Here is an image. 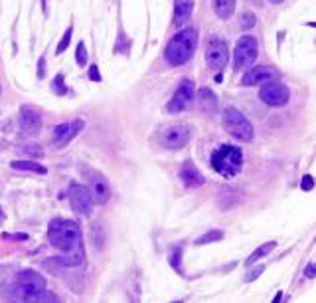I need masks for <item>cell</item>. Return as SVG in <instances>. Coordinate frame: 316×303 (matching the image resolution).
Masks as SVG:
<instances>
[{
    "label": "cell",
    "mask_w": 316,
    "mask_h": 303,
    "mask_svg": "<svg viewBox=\"0 0 316 303\" xmlns=\"http://www.w3.org/2000/svg\"><path fill=\"white\" fill-rule=\"evenodd\" d=\"M198 48V32L194 28H184L172 36L164 50V58L170 66H184L194 58Z\"/></svg>",
    "instance_id": "obj_2"
},
{
    "label": "cell",
    "mask_w": 316,
    "mask_h": 303,
    "mask_svg": "<svg viewBox=\"0 0 316 303\" xmlns=\"http://www.w3.org/2000/svg\"><path fill=\"white\" fill-rule=\"evenodd\" d=\"M259 58V42L253 36L245 34L237 40V44L233 48V70H249Z\"/></svg>",
    "instance_id": "obj_6"
},
{
    "label": "cell",
    "mask_w": 316,
    "mask_h": 303,
    "mask_svg": "<svg viewBox=\"0 0 316 303\" xmlns=\"http://www.w3.org/2000/svg\"><path fill=\"white\" fill-rule=\"evenodd\" d=\"M0 91H2V88H0Z\"/></svg>",
    "instance_id": "obj_37"
},
{
    "label": "cell",
    "mask_w": 316,
    "mask_h": 303,
    "mask_svg": "<svg viewBox=\"0 0 316 303\" xmlns=\"http://www.w3.org/2000/svg\"><path fill=\"white\" fill-rule=\"evenodd\" d=\"M224 230H210V232H206L204 236H200L196 240V246H204V244H211V242H220V240H224Z\"/></svg>",
    "instance_id": "obj_22"
},
{
    "label": "cell",
    "mask_w": 316,
    "mask_h": 303,
    "mask_svg": "<svg viewBox=\"0 0 316 303\" xmlns=\"http://www.w3.org/2000/svg\"><path fill=\"white\" fill-rule=\"evenodd\" d=\"M89 192L95 202L99 204H105L109 197H111V188H109V182L105 181V177H101L99 172H89Z\"/></svg>",
    "instance_id": "obj_15"
},
{
    "label": "cell",
    "mask_w": 316,
    "mask_h": 303,
    "mask_svg": "<svg viewBox=\"0 0 316 303\" xmlns=\"http://www.w3.org/2000/svg\"><path fill=\"white\" fill-rule=\"evenodd\" d=\"M71 32H74V28H67V30H65L61 42L58 44V48H56V54H63V52H65V48L69 46V40H71Z\"/></svg>",
    "instance_id": "obj_28"
},
{
    "label": "cell",
    "mask_w": 316,
    "mask_h": 303,
    "mask_svg": "<svg viewBox=\"0 0 316 303\" xmlns=\"http://www.w3.org/2000/svg\"><path fill=\"white\" fill-rule=\"evenodd\" d=\"M194 12V0H174V26L182 28Z\"/></svg>",
    "instance_id": "obj_17"
},
{
    "label": "cell",
    "mask_w": 316,
    "mask_h": 303,
    "mask_svg": "<svg viewBox=\"0 0 316 303\" xmlns=\"http://www.w3.org/2000/svg\"><path fill=\"white\" fill-rule=\"evenodd\" d=\"M314 177L312 175H302V179H301V190H304V192H310L312 188H314Z\"/></svg>",
    "instance_id": "obj_27"
},
{
    "label": "cell",
    "mask_w": 316,
    "mask_h": 303,
    "mask_svg": "<svg viewBox=\"0 0 316 303\" xmlns=\"http://www.w3.org/2000/svg\"><path fill=\"white\" fill-rule=\"evenodd\" d=\"M190 137H192V131L188 125H182V123H174V125H166L158 131V141L162 143V147L166 149H182L190 143Z\"/></svg>",
    "instance_id": "obj_7"
},
{
    "label": "cell",
    "mask_w": 316,
    "mask_h": 303,
    "mask_svg": "<svg viewBox=\"0 0 316 303\" xmlns=\"http://www.w3.org/2000/svg\"><path fill=\"white\" fill-rule=\"evenodd\" d=\"M76 60H77L79 66H85V63H87V50H85V44H83V42H79V44H77Z\"/></svg>",
    "instance_id": "obj_29"
},
{
    "label": "cell",
    "mask_w": 316,
    "mask_h": 303,
    "mask_svg": "<svg viewBox=\"0 0 316 303\" xmlns=\"http://www.w3.org/2000/svg\"><path fill=\"white\" fill-rule=\"evenodd\" d=\"M45 289V279L34 270H20L14 277V286L10 295L22 301H34L36 295Z\"/></svg>",
    "instance_id": "obj_4"
},
{
    "label": "cell",
    "mask_w": 316,
    "mask_h": 303,
    "mask_svg": "<svg viewBox=\"0 0 316 303\" xmlns=\"http://www.w3.org/2000/svg\"><path fill=\"white\" fill-rule=\"evenodd\" d=\"M18 125L24 135H38L42 129V113L34 107H22L18 115Z\"/></svg>",
    "instance_id": "obj_13"
},
{
    "label": "cell",
    "mask_w": 316,
    "mask_h": 303,
    "mask_svg": "<svg viewBox=\"0 0 316 303\" xmlns=\"http://www.w3.org/2000/svg\"><path fill=\"white\" fill-rule=\"evenodd\" d=\"M89 77L93 79V81H101V74H99V70H97V66H95V63L89 68Z\"/></svg>",
    "instance_id": "obj_31"
},
{
    "label": "cell",
    "mask_w": 316,
    "mask_h": 303,
    "mask_svg": "<svg viewBox=\"0 0 316 303\" xmlns=\"http://www.w3.org/2000/svg\"><path fill=\"white\" fill-rule=\"evenodd\" d=\"M279 77V72L271 68V66H251L243 77H241V85L245 88H251V85H263L271 79H277Z\"/></svg>",
    "instance_id": "obj_12"
},
{
    "label": "cell",
    "mask_w": 316,
    "mask_h": 303,
    "mask_svg": "<svg viewBox=\"0 0 316 303\" xmlns=\"http://www.w3.org/2000/svg\"><path fill=\"white\" fill-rule=\"evenodd\" d=\"M2 220H4V212H2V210H0V222H2Z\"/></svg>",
    "instance_id": "obj_35"
},
{
    "label": "cell",
    "mask_w": 316,
    "mask_h": 303,
    "mask_svg": "<svg viewBox=\"0 0 316 303\" xmlns=\"http://www.w3.org/2000/svg\"><path fill=\"white\" fill-rule=\"evenodd\" d=\"M308 26H312V28H316V22H310V24H308Z\"/></svg>",
    "instance_id": "obj_36"
},
{
    "label": "cell",
    "mask_w": 316,
    "mask_h": 303,
    "mask_svg": "<svg viewBox=\"0 0 316 303\" xmlns=\"http://www.w3.org/2000/svg\"><path fill=\"white\" fill-rule=\"evenodd\" d=\"M83 127V121H71V123H61L54 129V135H52V141H54V147H65L74 137L81 131Z\"/></svg>",
    "instance_id": "obj_14"
},
{
    "label": "cell",
    "mask_w": 316,
    "mask_h": 303,
    "mask_svg": "<svg viewBox=\"0 0 316 303\" xmlns=\"http://www.w3.org/2000/svg\"><path fill=\"white\" fill-rule=\"evenodd\" d=\"M69 202L74 206V210L81 216H91L93 212V197H91L89 188L83 184H71L69 186Z\"/></svg>",
    "instance_id": "obj_11"
},
{
    "label": "cell",
    "mask_w": 316,
    "mask_h": 303,
    "mask_svg": "<svg viewBox=\"0 0 316 303\" xmlns=\"http://www.w3.org/2000/svg\"><path fill=\"white\" fill-rule=\"evenodd\" d=\"M12 168H16V170H30V172H36V175H45L47 172V168L44 165H40V163H36V161H14Z\"/></svg>",
    "instance_id": "obj_21"
},
{
    "label": "cell",
    "mask_w": 316,
    "mask_h": 303,
    "mask_svg": "<svg viewBox=\"0 0 316 303\" xmlns=\"http://www.w3.org/2000/svg\"><path fill=\"white\" fill-rule=\"evenodd\" d=\"M304 277H308V279H314L316 277V262H310L306 268H304Z\"/></svg>",
    "instance_id": "obj_30"
},
{
    "label": "cell",
    "mask_w": 316,
    "mask_h": 303,
    "mask_svg": "<svg viewBox=\"0 0 316 303\" xmlns=\"http://www.w3.org/2000/svg\"><path fill=\"white\" fill-rule=\"evenodd\" d=\"M198 97H200V107H202L204 111L213 113V111L217 109V97H215V93H213L210 88H202L200 93H198Z\"/></svg>",
    "instance_id": "obj_18"
},
{
    "label": "cell",
    "mask_w": 316,
    "mask_h": 303,
    "mask_svg": "<svg viewBox=\"0 0 316 303\" xmlns=\"http://www.w3.org/2000/svg\"><path fill=\"white\" fill-rule=\"evenodd\" d=\"M229 61V48L227 42L220 36H210L206 44V63L211 70H224L226 63Z\"/></svg>",
    "instance_id": "obj_10"
},
{
    "label": "cell",
    "mask_w": 316,
    "mask_h": 303,
    "mask_svg": "<svg viewBox=\"0 0 316 303\" xmlns=\"http://www.w3.org/2000/svg\"><path fill=\"white\" fill-rule=\"evenodd\" d=\"M259 99L269 107H283L290 101V90L283 81H279V77H277V79H271V81L261 85Z\"/></svg>",
    "instance_id": "obj_8"
},
{
    "label": "cell",
    "mask_w": 316,
    "mask_h": 303,
    "mask_svg": "<svg viewBox=\"0 0 316 303\" xmlns=\"http://www.w3.org/2000/svg\"><path fill=\"white\" fill-rule=\"evenodd\" d=\"M222 123H224L226 133H229V135L233 137V139H237V141L249 143V141H253V137H255L253 123L249 121L239 109H235V107H227L226 111H224Z\"/></svg>",
    "instance_id": "obj_5"
},
{
    "label": "cell",
    "mask_w": 316,
    "mask_h": 303,
    "mask_svg": "<svg viewBox=\"0 0 316 303\" xmlns=\"http://www.w3.org/2000/svg\"><path fill=\"white\" fill-rule=\"evenodd\" d=\"M180 258H182V248L178 246V248H174V250H172V254H170V264H172V268H174V270H178V272H182Z\"/></svg>",
    "instance_id": "obj_25"
},
{
    "label": "cell",
    "mask_w": 316,
    "mask_h": 303,
    "mask_svg": "<svg viewBox=\"0 0 316 303\" xmlns=\"http://www.w3.org/2000/svg\"><path fill=\"white\" fill-rule=\"evenodd\" d=\"M52 90L56 91L58 95H65V93H69V90L65 88V81H63V76H58L56 79H54V83H52Z\"/></svg>",
    "instance_id": "obj_24"
},
{
    "label": "cell",
    "mask_w": 316,
    "mask_h": 303,
    "mask_svg": "<svg viewBox=\"0 0 316 303\" xmlns=\"http://www.w3.org/2000/svg\"><path fill=\"white\" fill-rule=\"evenodd\" d=\"M257 24V16L253 14V12H243V14L239 16V26L241 30H251L253 26Z\"/></svg>",
    "instance_id": "obj_23"
},
{
    "label": "cell",
    "mask_w": 316,
    "mask_h": 303,
    "mask_svg": "<svg viewBox=\"0 0 316 303\" xmlns=\"http://www.w3.org/2000/svg\"><path fill=\"white\" fill-rule=\"evenodd\" d=\"M283 295H285L283 291H277V295H275V299H273V301H275V303H279V301H281V299H283Z\"/></svg>",
    "instance_id": "obj_34"
},
{
    "label": "cell",
    "mask_w": 316,
    "mask_h": 303,
    "mask_svg": "<svg viewBox=\"0 0 316 303\" xmlns=\"http://www.w3.org/2000/svg\"><path fill=\"white\" fill-rule=\"evenodd\" d=\"M213 12L222 20L231 18L235 12V0H213Z\"/></svg>",
    "instance_id": "obj_20"
},
{
    "label": "cell",
    "mask_w": 316,
    "mask_h": 303,
    "mask_svg": "<svg viewBox=\"0 0 316 303\" xmlns=\"http://www.w3.org/2000/svg\"><path fill=\"white\" fill-rule=\"evenodd\" d=\"M211 168L224 179L237 177L243 168V151L235 145H222L211 153Z\"/></svg>",
    "instance_id": "obj_3"
},
{
    "label": "cell",
    "mask_w": 316,
    "mask_h": 303,
    "mask_svg": "<svg viewBox=\"0 0 316 303\" xmlns=\"http://www.w3.org/2000/svg\"><path fill=\"white\" fill-rule=\"evenodd\" d=\"M4 238H12V240H28V236H26V234H14V236L4 234Z\"/></svg>",
    "instance_id": "obj_33"
},
{
    "label": "cell",
    "mask_w": 316,
    "mask_h": 303,
    "mask_svg": "<svg viewBox=\"0 0 316 303\" xmlns=\"http://www.w3.org/2000/svg\"><path fill=\"white\" fill-rule=\"evenodd\" d=\"M24 153H28V155H42V149H38V147H26V149H22Z\"/></svg>",
    "instance_id": "obj_32"
},
{
    "label": "cell",
    "mask_w": 316,
    "mask_h": 303,
    "mask_svg": "<svg viewBox=\"0 0 316 303\" xmlns=\"http://www.w3.org/2000/svg\"><path fill=\"white\" fill-rule=\"evenodd\" d=\"M275 248H277V242H275V240H271V242L261 244V246L257 248L255 252H253V254H251L249 258L245 259V266L249 268V266H253V264H257L259 259H263V258H265V256H269V254H271V252H273V250H275Z\"/></svg>",
    "instance_id": "obj_19"
},
{
    "label": "cell",
    "mask_w": 316,
    "mask_h": 303,
    "mask_svg": "<svg viewBox=\"0 0 316 303\" xmlns=\"http://www.w3.org/2000/svg\"><path fill=\"white\" fill-rule=\"evenodd\" d=\"M263 272H265V266H263V264H261V266H255V264H253V268L249 266V272L245 275V282H253V279H257Z\"/></svg>",
    "instance_id": "obj_26"
},
{
    "label": "cell",
    "mask_w": 316,
    "mask_h": 303,
    "mask_svg": "<svg viewBox=\"0 0 316 303\" xmlns=\"http://www.w3.org/2000/svg\"><path fill=\"white\" fill-rule=\"evenodd\" d=\"M194 97H196L194 81L192 79H182L176 91H174V95H172V99L166 103V111L168 113H182V111H186L188 107L192 105Z\"/></svg>",
    "instance_id": "obj_9"
},
{
    "label": "cell",
    "mask_w": 316,
    "mask_h": 303,
    "mask_svg": "<svg viewBox=\"0 0 316 303\" xmlns=\"http://www.w3.org/2000/svg\"><path fill=\"white\" fill-rule=\"evenodd\" d=\"M180 181L184 182L186 188H198V186L206 184V177L192 163H184L180 168Z\"/></svg>",
    "instance_id": "obj_16"
},
{
    "label": "cell",
    "mask_w": 316,
    "mask_h": 303,
    "mask_svg": "<svg viewBox=\"0 0 316 303\" xmlns=\"http://www.w3.org/2000/svg\"><path fill=\"white\" fill-rule=\"evenodd\" d=\"M47 238L54 248H58L60 252H77L83 250L81 244V230L79 224L74 220H65V218H54L47 226Z\"/></svg>",
    "instance_id": "obj_1"
}]
</instances>
